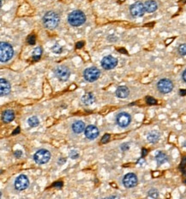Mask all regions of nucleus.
<instances>
[{"instance_id":"21","label":"nucleus","mask_w":186,"mask_h":199,"mask_svg":"<svg viewBox=\"0 0 186 199\" xmlns=\"http://www.w3.org/2000/svg\"><path fill=\"white\" fill-rule=\"evenodd\" d=\"M155 160H156L157 163L159 165H161L165 163L168 161V156L165 155V153L161 152V151H159L157 152L156 155H155Z\"/></svg>"},{"instance_id":"30","label":"nucleus","mask_w":186,"mask_h":199,"mask_svg":"<svg viewBox=\"0 0 186 199\" xmlns=\"http://www.w3.org/2000/svg\"><path fill=\"white\" fill-rule=\"evenodd\" d=\"M110 137H111V136H110L109 134H105V135H104L103 137L101 138V142H102V143H106L108 141L110 140Z\"/></svg>"},{"instance_id":"5","label":"nucleus","mask_w":186,"mask_h":199,"mask_svg":"<svg viewBox=\"0 0 186 199\" xmlns=\"http://www.w3.org/2000/svg\"><path fill=\"white\" fill-rule=\"evenodd\" d=\"M157 89L162 94H168L173 89V83L167 78L160 79L157 83Z\"/></svg>"},{"instance_id":"26","label":"nucleus","mask_w":186,"mask_h":199,"mask_svg":"<svg viewBox=\"0 0 186 199\" xmlns=\"http://www.w3.org/2000/svg\"><path fill=\"white\" fill-rule=\"evenodd\" d=\"M52 51L55 53H61L62 52V47L59 44H55L52 47Z\"/></svg>"},{"instance_id":"16","label":"nucleus","mask_w":186,"mask_h":199,"mask_svg":"<svg viewBox=\"0 0 186 199\" xmlns=\"http://www.w3.org/2000/svg\"><path fill=\"white\" fill-rule=\"evenodd\" d=\"M144 6H145V10L147 12L153 13L158 9V4L155 0H149L144 4Z\"/></svg>"},{"instance_id":"11","label":"nucleus","mask_w":186,"mask_h":199,"mask_svg":"<svg viewBox=\"0 0 186 199\" xmlns=\"http://www.w3.org/2000/svg\"><path fill=\"white\" fill-rule=\"evenodd\" d=\"M137 183H138L137 176L132 173H127L123 178V184L126 188H133L137 184Z\"/></svg>"},{"instance_id":"37","label":"nucleus","mask_w":186,"mask_h":199,"mask_svg":"<svg viewBox=\"0 0 186 199\" xmlns=\"http://www.w3.org/2000/svg\"><path fill=\"white\" fill-rule=\"evenodd\" d=\"M83 46H84V43H83L82 41H81V42L76 43V45H75V47H76L77 49H80V48H82Z\"/></svg>"},{"instance_id":"18","label":"nucleus","mask_w":186,"mask_h":199,"mask_svg":"<svg viewBox=\"0 0 186 199\" xmlns=\"http://www.w3.org/2000/svg\"><path fill=\"white\" fill-rule=\"evenodd\" d=\"M95 101V97L92 93H87L82 97V102L85 106H90Z\"/></svg>"},{"instance_id":"39","label":"nucleus","mask_w":186,"mask_h":199,"mask_svg":"<svg viewBox=\"0 0 186 199\" xmlns=\"http://www.w3.org/2000/svg\"><path fill=\"white\" fill-rule=\"evenodd\" d=\"M182 78H183L184 82H186V69L183 71V73H182Z\"/></svg>"},{"instance_id":"36","label":"nucleus","mask_w":186,"mask_h":199,"mask_svg":"<svg viewBox=\"0 0 186 199\" xmlns=\"http://www.w3.org/2000/svg\"><path fill=\"white\" fill-rule=\"evenodd\" d=\"M137 163L139 164V165H141V166H143V164H145V160H144V157H141V159H139L138 160V162Z\"/></svg>"},{"instance_id":"34","label":"nucleus","mask_w":186,"mask_h":199,"mask_svg":"<svg viewBox=\"0 0 186 199\" xmlns=\"http://www.w3.org/2000/svg\"><path fill=\"white\" fill-rule=\"evenodd\" d=\"M186 166V157H183V160H182V162H181V166H180V168H184Z\"/></svg>"},{"instance_id":"27","label":"nucleus","mask_w":186,"mask_h":199,"mask_svg":"<svg viewBox=\"0 0 186 199\" xmlns=\"http://www.w3.org/2000/svg\"><path fill=\"white\" fill-rule=\"evenodd\" d=\"M146 102L149 104V105H156L157 104V100H155V98L151 97V96H148L146 98Z\"/></svg>"},{"instance_id":"43","label":"nucleus","mask_w":186,"mask_h":199,"mask_svg":"<svg viewBox=\"0 0 186 199\" xmlns=\"http://www.w3.org/2000/svg\"><path fill=\"white\" fill-rule=\"evenodd\" d=\"M183 146H184V147H186V141H185V142H184V143H183Z\"/></svg>"},{"instance_id":"28","label":"nucleus","mask_w":186,"mask_h":199,"mask_svg":"<svg viewBox=\"0 0 186 199\" xmlns=\"http://www.w3.org/2000/svg\"><path fill=\"white\" fill-rule=\"evenodd\" d=\"M27 41L29 45H34L35 44V35H30L28 37Z\"/></svg>"},{"instance_id":"14","label":"nucleus","mask_w":186,"mask_h":199,"mask_svg":"<svg viewBox=\"0 0 186 199\" xmlns=\"http://www.w3.org/2000/svg\"><path fill=\"white\" fill-rule=\"evenodd\" d=\"M10 89H11V87H10V82L7 80L2 78L0 80V94H1V96L7 95L10 92Z\"/></svg>"},{"instance_id":"41","label":"nucleus","mask_w":186,"mask_h":199,"mask_svg":"<svg viewBox=\"0 0 186 199\" xmlns=\"http://www.w3.org/2000/svg\"><path fill=\"white\" fill-rule=\"evenodd\" d=\"M19 132H20V128H19V127H17V128H16V129L15 130V131H13L12 134H13V135H15V134H17V133H19Z\"/></svg>"},{"instance_id":"10","label":"nucleus","mask_w":186,"mask_h":199,"mask_svg":"<svg viewBox=\"0 0 186 199\" xmlns=\"http://www.w3.org/2000/svg\"><path fill=\"white\" fill-rule=\"evenodd\" d=\"M116 121H117V124L119 125L120 127L122 128H125L129 126L131 122V117L129 113L127 112H120L117 115V118H116Z\"/></svg>"},{"instance_id":"24","label":"nucleus","mask_w":186,"mask_h":199,"mask_svg":"<svg viewBox=\"0 0 186 199\" xmlns=\"http://www.w3.org/2000/svg\"><path fill=\"white\" fill-rule=\"evenodd\" d=\"M148 196L151 198H157L159 197V192L156 189H150L148 192Z\"/></svg>"},{"instance_id":"35","label":"nucleus","mask_w":186,"mask_h":199,"mask_svg":"<svg viewBox=\"0 0 186 199\" xmlns=\"http://www.w3.org/2000/svg\"><path fill=\"white\" fill-rule=\"evenodd\" d=\"M148 155V150L146 148H142L141 149V157H145Z\"/></svg>"},{"instance_id":"8","label":"nucleus","mask_w":186,"mask_h":199,"mask_svg":"<svg viewBox=\"0 0 186 199\" xmlns=\"http://www.w3.org/2000/svg\"><path fill=\"white\" fill-rule=\"evenodd\" d=\"M54 73H55L56 77L59 81L65 82L69 79L70 71L68 67L64 66V65H59L54 70Z\"/></svg>"},{"instance_id":"23","label":"nucleus","mask_w":186,"mask_h":199,"mask_svg":"<svg viewBox=\"0 0 186 199\" xmlns=\"http://www.w3.org/2000/svg\"><path fill=\"white\" fill-rule=\"evenodd\" d=\"M28 124L30 127H36L40 125V120L37 117L34 116V117H31V118H29L28 120Z\"/></svg>"},{"instance_id":"33","label":"nucleus","mask_w":186,"mask_h":199,"mask_svg":"<svg viewBox=\"0 0 186 199\" xmlns=\"http://www.w3.org/2000/svg\"><path fill=\"white\" fill-rule=\"evenodd\" d=\"M53 187H57V188H61L63 186V182H56L52 184Z\"/></svg>"},{"instance_id":"42","label":"nucleus","mask_w":186,"mask_h":199,"mask_svg":"<svg viewBox=\"0 0 186 199\" xmlns=\"http://www.w3.org/2000/svg\"><path fill=\"white\" fill-rule=\"evenodd\" d=\"M119 52H124V53H127L126 51H125V50H124V49H123V50H122V49H120V50H119Z\"/></svg>"},{"instance_id":"38","label":"nucleus","mask_w":186,"mask_h":199,"mask_svg":"<svg viewBox=\"0 0 186 199\" xmlns=\"http://www.w3.org/2000/svg\"><path fill=\"white\" fill-rule=\"evenodd\" d=\"M179 95L181 96L186 95V89H180V91H179Z\"/></svg>"},{"instance_id":"1","label":"nucleus","mask_w":186,"mask_h":199,"mask_svg":"<svg viewBox=\"0 0 186 199\" xmlns=\"http://www.w3.org/2000/svg\"><path fill=\"white\" fill-rule=\"evenodd\" d=\"M59 23V17L57 13L53 11H48L43 16V24L48 29H54Z\"/></svg>"},{"instance_id":"3","label":"nucleus","mask_w":186,"mask_h":199,"mask_svg":"<svg viewBox=\"0 0 186 199\" xmlns=\"http://www.w3.org/2000/svg\"><path fill=\"white\" fill-rule=\"evenodd\" d=\"M14 55V50L11 45L7 42L0 43V60L2 63H5L12 59Z\"/></svg>"},{"instance_id":"25","label":"nucleus","mask_w":186,"mask_h":199,"mask_svg":"<svg viewBox=\"0 0 186 199\" xmlns=\"http://www.w3.org/2000/svg\"><path fill=\"white\" fill-rule=\"evenodd\" d=\"M179 52L181 56L186 55V44H181L179 46Z\"/></svg>"},{"instance_id":"9","label":"nucleus","mask_w":186,"mask_h":199,"mask_svg":"<svg viewBox=\"0 0 186 199\" xmlns=\"http://www.w3.org/2000/svg\"><path fill=\"white\" fill-rule=\"evenodd\" d=\"M15 188L17 191H24L29 185V180L28 177L24 174H21L15 178Z\"/></svg>"},{"instance_id":"7","label":"nucleus","mask_w":186,"mask_h":199,"mask_svg":"<svg viewBox=\"0 0 186 199\" xmlns=\"http://www.w3.org/2000/svg\"><path fill=\"white\" fill-rule=\"evenodd\" d=\"M146 10L144 4H142L141 2H135L133 4L130 5V12L133 17H141L144 15Z\"/></svg>"},{"instance_id":"13","label":"nucleus","mask_w":186,"mask_h":199,"mask_svg":"<svg viewBox=\"0 0 186 199\" xmlns=\"http://www.w3.org/2000/svg\"><path fill=\"white\" fill-rule=\"evenodd\" d=\"M84 132H85L86 137L89 140H94L99 136V130L95 126H87Z\"/></svg>"},{"instance_id":"2","label":"nucleus","mask_w":186,"mask_h":199,"mask_svg":"<svg viewBox=\"0 0 186 199\" xmlns=\"http://www.w3.org/2000/svg\"><path fill=\"white\" fill-rule=\"evenodd\" d=\"M86 21L85 14L81 10H74L68 15V22L73 27H79Z\"/></svg>"},{"instance_id":"6","label":"nucleus","mask_w":186,"mask_h":199,"mask_svg":"<svg viewBox=\"0 0 186 199\" xmlns=\"http://www.w3.org/2000/svg\"><path fill=\"white\" fill-rule=\"evenodd\" d=\"M83 76H84V78L86 81L92 82L96 81L100 77V71L99 69H97L96 67H90V68H88L85 70Z\"/></svg>"},{"instance_id":"22","label":"nucleus","mask_w":186,"mask_h":199,"mask_svg":"<svg viewBox=\"0 0 186 199\" xmlns=\"http://www.w3.org/2000/svg\"><path fill=\"white\" fill-rule=\"evenodd\" d=\"M41 54H42V49H41V47L38 46V47H36L34 50V52H33V59L34 61H37V60L40 59Z\"/></svg>"},{"instance_id":"31","label":"nucleus","mask_w":186,"mask_h":199,"mask_svg":"<svg viewBox=\"0 0 186 199\" xmlns=\"http://www.w3.org/2000/svg\"><path fill=\"white\" fill-rule=\"evenodd\" d=\"M121 149H122V151H127L129 148H130V143H128V142H125V143H123L122 145H121Z\"/></svg>"},{"instance_id":"4","label":"nucleus","mask_w":186,"mask_h":199,"mask_svg":"<svg viewBox=\"0 0 186 199\" xmlns=\"http://www.w3.org/2000/svg\"><path fill=\"white\" fill-rule=\"evenodd\" d=\"M51 158V154L46 149H40L34 155V160L37 164H45L49 162Z\"/></svg>"},{"instance_id":"40","label":"nucleus","mask_w":186,"mask_h":199,"mask_svg":"<svg viewBox=\"0 0 186 199\" xmlns=\"http://www.w3.org/2000/svg\"><path fill=\"white\" fill-rule=\"evenodd\" d=\"M65 162H66L65 159H64V158H60V160L59 161V165H62L63 163H64Z\"/></svg>"},{"instance_id":"17","label":"nucleus","mask_w":186,"mask_h":199,"mask_svg":"<svg viewBox=\"0 0 186 199\" xmlns=\"http://www.w3.org/2000/svg\"><path fill=\"white\" fill-rule=\"evenodd\" d=\"M85 129H86L85 128V124L82 121H80V120L75 121V123H73V125H72V131L75 134L82 133V131H85Z\"/></svg>"},{"instance_id":"29","label":"nucleus","mask_w":186,"mask_h":199,"mask_svg":"<svg viewBox=\"0 0 186 199\" xmlns=\"http://www.w3.org/2000/svg\"><path fill=\"white\" fill-rule=\"evenodd\" d=\"M70 158L71 159H77L78 157H79V154H78V152L76 151V150H71L70 152Z\"/></svg>"},{"instance_id":"20","label":"nucleus","mask_w":186,"mask_h":199,"mask_svg":"<svg viewBox=\"0 0 186 199\" xmlns=\"http://www.w3.org/2000/svg\"><path fill=\"white\" fill-rule=\"evenodd\" d=\"M15 118V113L12 110H6L3 113V120L5 123H10L11 121H13Z\"/></svg>"},{"instance_id":"19","label":"nucleus","mask_w":186,"mask_h":199,"mask_svg":"<svg viewBox=\"0 0 186 199\" xmlns=\"http://www.w3.org/2000/svg\"><path fill=\"white\" fill-rule=\"evenodd\" d=\"M160 134L157 131H152L148 134L147 136V140L149 141L151 143H155L158 141L160 140Z\"/></svg>"},{"instance_id":"15","label":"nucleus","mask_w":186,"mask_h":199,"mask_svg":"<svg viewBox=\"0 0 186 199\" xmlns=\"http://www.w3.org/2000/svg\"><path fill=\"white\" fill-rule=\"evenodd\" d=\"M130 95V89L126 86H120L116 90V96L120 99H125Z\"/></svg>"},{"instance_id":"12","label":"nucleus","mask_w":186,"mask_h":199,"mask_svg":"<svg viewBox=\"0 0 186 199\" xmlns=\"http://www.w3.org/2000/svg\"><path fill=\"white\" fill-rule=\"evenodd\" d=\"M118 65V59L112 56H105L101 60V65L105 70H112Z\"/></svg>"},{"instance_id":"32","label":"nucleus","mask_w":186,"mask_h":199,"mask_svg":"<svg viewBox=\"0 0 186 199\" xmlns=\"http://www.w3.org/2000/svg\"><path fill=\"white\" fill-rule=\"evenodd\" d=\"M14 155H15V156L16 158H20V157L23 155V152H22L21 150H16V151H15Z\"/></svg>"}]
</instances>
